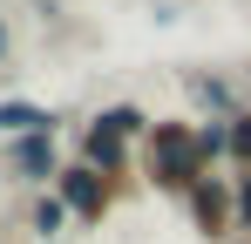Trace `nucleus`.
<instances>
[{
  "label": "nucleus",
  "instance_id": "4",
  "mask_svg": "<svg viewBox=\"0 0 251 244\" xmlns=\"http://www.w3.org/2000/svg\"><path fill=\"white\" fill-rule=\"evenodd\" d=\"M34 224H41V231H61V203L48 197V203H41V210H34Z\"/></svg>",
  "mask_w": 251,
  "mask_h": 244
},
{
  "label": "nucleus",
  "instance_id": "3",
  "mask_svg": "<svg viewBox=\"0 0 251 244\" xmlns=\"http://www.w3.org/2000/svg\"><path fill=\"white\" fill-rule=\"evenodd\" d=\"M14 156H21V170H48V156H54V149H48V129H41V136H27Z\"/></svg>",
  "mask_w": 251,
  "mask_h": 244
},
{
  "label": "nucleus",
  "instance_id": "2",
  "mask_svg": "<svg viewBox=\"0 0 251 244\" xmlns=\"http://www.w3.org/2000/svg\"><path fill=\"white\" fill-rule=\"evenodd\" d=\"M68 203H75V210H102V190H95V176H88V170L68 176Z\"/></svg>",
  "mask_w": 251,
  "mask_h": 244
},
{
  "label": "nucleus",
  "instance_id": "7",
  "mask_svg": "<svg viewBox=\"0 0 251 244\" xmlns=\"http://www.w3.org/2000/svg\"><path fill=\"white\" fill-rule=\"evenodd\" d=\"M245 210H251V183H245Z\"/></svg>",
  "mask_w": 251,
  "mask_h": 244
},
{
  "label": "nucleus",
  "instance_id": "6",
  "mask_svg": "<svg viewBox=\"0 0 251 244\" xmlns=\"http://www.w3.org/2000/svg\"><path fill=\"white\" fill-rule=\"evenodd\" d=\"M0 54H7V27H0Z\"/></svg>",
  "mask_w": 251,
  "mask_h": 244
},
{
  "label": "nucleus",
  "instance_id": "1",
  "mask_svg": "<svg viewBox=\"0 0 251 244\" xmlns=\"http://www.w3.org/2000/svg\"><path fill=\"white\" fill-rule=\"evenodd\" d=\"M0 129H34V136H41L48 116H41V109H27V102H0Z\"/></svg>",
  "mask_w": 251,
  "mask_h": 244
},
{
  "label": "nucleus",
  "instance_id": "5",
  "mask_svg": "<svg viewBox=\"0 0 251 244\" xmlns=\"http://www.w3.org/2000/svg\"><path fill=\"white\" fill-rule=\"evenodd\" d=\"M231 143H238V149H245V156H251V122H245V129H238V136H231Z\"/></svg>",
  "mask_w": 251,
  "mask_h": 244
}]
</instances>
